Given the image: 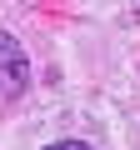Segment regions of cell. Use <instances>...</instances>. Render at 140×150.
<instances>
[{
  "instance_id": "cell-2",
  "label": "cell",
  "mask_w": 140,
  "mask_h": 150,
  "mask_svg": "<svg viewBox=\"0 0 140 150\" xmlns=\"http://www.w3.org/2000/svg\"><path fill=\"white\" fill-rule=\"evenodd\" d=\"M45 150H90V145H80V140H55V145H45Z\"/></svg>"
},
{
  "instance_id": "cell-1",
  "label": "cell",
  "mask_w": 140,
  "mask_h": 150,
  "mask_svg": "<svg viewBox=\"0 0 140 150\" xmlns=\"http://www.w3.org/2000/svg\"><path fill=\"white\" fill-rule=\"evenodd\" d=\"M25 85H30L25 50H20V40H15V35H5V30H0V100L25 95Z\"/></svg>"
}]
</instances>
